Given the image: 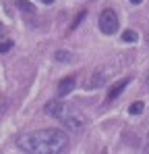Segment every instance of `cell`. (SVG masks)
<instances>
[{
  "label": "cell",
  "instance_id": "cell-4",
  "mask_svg": "<svg viewBox=\"0 0 149 154\" xmlns=\"http://www.w3.org/2000/svg\"><path fill=\"white\" fill-rule=\"evenodd\" d=\"M128 81H130V79L126 77V79H120L118 83H114V85L110 88V92H108V102H112V100H116V98H118V96L122 94V92H124V88L128 85Z\"/></svg>",
  "mask_w": 149,
  "mask_h": 154
},
{
  "label": "cell",
  "instance_id": "cell-14",
  "mask_svg": "<svg viewBox=\"0 0 149 154\" xmlns=\"http://www.w3.org/2000/svg\"><path fill=\"white\" fill-rule=\"evenodd\" d=\"M147 44H149V33H147Z\"/></svg>",
  "mask_w": 149,
  "mask_h": 154
},
{
  "label": "cell",
  "instance_id": "cell-3",
  "mask_svg": "<svg viewBox=\"0 0 149 154\" xmlns=\"http://www.w3.org/2000/svg\"><path fill=\"white\" fill-rule=\"evenodd\" d=\"M99 29H101V33H106V35H112V33H116L118 31V25H120V21H118V15L112 11V8H106V11H101V15H99Z\"/></svg>",
  "mask_w": 149,
  "mask_h": 154
},
{
  "label": "cell",
  "instance_id": "cell-2",
  "mask_svg": "<svg viewBox=\"0 0 149 154\" xmlns=\"http://www.w3.org/2000/svg\"><path fill=\"white\" fill-rule=\"evenodd\" d=\"M46 112H48L50 117L58 119L64 127L71 129V131H81V129L85 127V119L81 117V112L77 108H73V106H69V104L60 102V100L48 102L46 104Z\"/></svg>",
  "mask_w": 149,
  "mask_h": 154
},
{
  "label": "cell",
  "instance_id": "cell-10",
  "mask_svg": "<svg viewBox=\"0 0 149 154\" xmlns=\"http://www.w3.org/2000/svg\"><path fill=\"white\" fill-rule=\"evenodd\" d=\"M13 48V42L10 40H6V42H0V52H8Z\"/></svg>",
  "mask_w": 149,
  "mask_h": 154
},
{
  "label": "cell",
  "instance_id": "cell-9",
  "mask_svg": "<svg viewBox=\"0 0 149 154\" xmlns=\"http://www.w3.org/2000/svg\"><path fill=\"white\" fill-rule=\"evenodd\" d=\"M17 6H19V8H23V11H27V13H33V11H35V6H33V4H29V2H25V0H19V2H17Z\"/></svg>",
  "mask_w": 149,
  "mask_h": 154
},
{
  "label": "cell",
  "instance_id": "cell-11",
  "mask_svg": "<svg viewBox=\"0 0 149 154\" xmlns=\"http://www.w3.org/2000/svg\"><path fill=\"white\" fill-rule=\"evenodd\" d=\"M85 15H87V13H79V15L74 17V21H73V25H71V29H74V27L79 25V23H81V19H85Z\"/></svg>",
  "mask_w": 149,
  "mask_h": 154
},
{
  "label": "cell",
  "instance_id": "cell-13",
  "mask_svg": "<svg viewBox=\"0 0 149 154\" xmlns=\"http://www.w3.org/2000/svg\"><path fill=\"white\" fill-rule=\"evenodd\" d=\"M52 2H54V0H44V4H52Z\"/></svg>",
  "mask_w": 149,
  "mask_h": 154
},
{
  "label": "cell",
  "instance_id": "cell-1",
  "mask_svg": "<svg viewBox=\"0 0 149 154\" xmlns=\"http://www.w3.org/2000/svg\"><path fill=\"white\" fill-rule=\"evenodd\" d=\"M17 146L27 154H62L69 146V135L60 129H39L21 133Z\"/></svg>",
  "mask_w": 149,
  "mask_h": 154
},
{
  "label": "cell",
  "instance_id": "cell-15",
  "mask_svg": "<svg viewBox=\"0 0 149 154\" xmlns=\"http://www.w3.org/2000/svg\"><path fill=\"white\" fill-rule=\"evenodd\" d=\"M147 83H149V75H147Z\"/></svg>",
  "mask_w": 149,
  "mask_h": 154
},
{
  "label": "cell",
  "instance_id": "cell-7",
  "mask_svg": "<svg viewBox=\"0 0 149 154\" xmlns=\"http://www.w3.org/2000/svg\"><path fill=\"white\" fill-rule=\"evenodd\" d=\"M122 40L130 44V42H137V40H139V35H137V31H133V29H126V31L122 33Z\"/></svg>",
  "mask_w": 149,
  "mask_h": 154
},
{
  "label": "cell",
  "instance_id": "cell-12",
  "mask_svg": "<svg viewBox=\"0 0 149 154\" xmlns=\"http://www.w3.org/2000/svg\"><path fill=\"white\" fill-rule=\"evenodd\" d=\"M130 2H133V4H141L143 0H130Z\"/></svg>",
  "mask_w": 149,
  "mask_h": 154
},
{
  "label": "cell",
  "instance_id": "cell-6",
  "mask_svg": "<svg viewBox=\"0 0 149 154\" xmlns=\"http://www.w3.org/2000/svg\"><path fill=\"white\" fill-rule=\"evenodd\" d=\"M54 58H56V60H60V63H71L74 56L71 54V52H66V50H58L56 54H54Z\"/></svg>",
  "mask_w": 149,
  "mask_h": 154
},
{
  "label": "cell",
  "instance_id": "cell-8",
  "mask_svg": "<svg viewBox=\"0 0 149 154\" xmlns=\"http://www.w3.org/2000/svg\"><path fill=\"white\" fill-rule=\"evenodd\" d=\"M143 108H145V104H143V102H133V104H130V108H128V112H130V115H141Z\"/></svg>",
  "mask_w": 149,
  "mask_h": 154
},
{
  "label": "cell",
  "instance_id": "cell-5",
  "mask_svg": "<svg viewBox=\"0 0 149 154\" xmlns=\"http://www.w3.org/2000/svg\"><path fill=\"white\" fill-rule=\"evenodd\" d=\"M74 90V77H64L60 83H58V96L62 98V96H66V94H71Z\"/></svg>",
  "mask_w": 149,
  "mask_h": 154
}]
</instances>
